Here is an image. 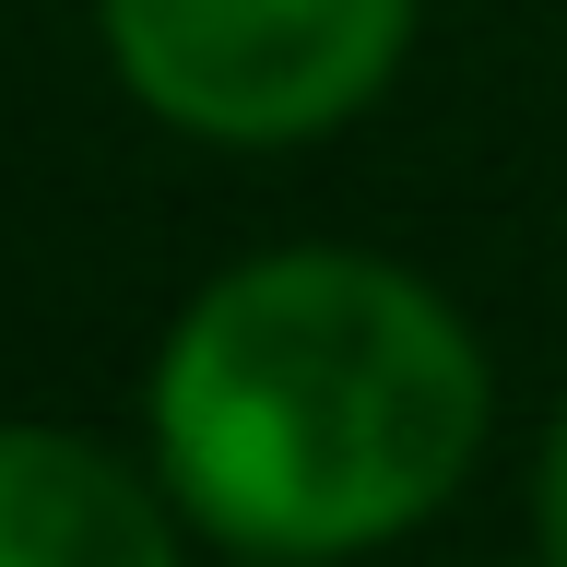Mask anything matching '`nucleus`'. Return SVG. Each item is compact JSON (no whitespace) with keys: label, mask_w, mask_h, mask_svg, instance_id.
Wrapping results in <instances>:
<instances>
[{"label":"nucleus","mask_w":567,"mask_h":567,"mask_svg":"<svg viewBox=\"0 0 567 567\" xmlns=\"http://www.w3.org/2000/svg\"><path fill=\"white\" fill-rule=\"evenodd\" d=\"M496 414L473 319L379 248H260L154 343L142 425L189 532L237 556H367L450 508Z\"/></svg>","instance_id":"obj_1"},{"label":"nucleus","mask_w":567,"mask_h":567,"mask_svg":"<svg viewBox=\"0 0 567 567\" xmlns=\"http://www.w3.org/2000/svg\"><path fill=\"white\" fill-rule=\"evenodd\" d=\"M95 35L142 118L213 154H296L390 95L414 0H95Z\"/></svg>","instance_id":"obj_2"},{"label":"nucleus","mask_w":567,"mask_h":567,"mask_svg":"<svg viewBox=\"0 0 567 567\" xmlns=\"http://www.w3.org/2000/svg\"><path fill=\"white\" fill-rule=\"evenodd\" d=\"M166 473L118 461L83 425H0V567H189Z\"/></svg>","instance_id":"obj_3"},{"label":"nucleus","mask_w":567,"mask_h":567,"mask_svg":"<svg viewBox=\"0 0 567 567\" xmlns=\"http://www.w3.org/2000/svg\"><path fill=\"white\" fill-rule=\"evenodd\" d=\"M532 544H544V567H567V414L544 437V473H532Z\"/></svg>","instance_id":"obj_4"},{"label":"nucleus","mask_w":567,"mask_h":567,"mask_svg":"<svg viewBox=\"0 0 567 567\" xmlns=\"http://www.w3.org/2000/svg\"><path fill=\"white\" fill-rule=\"evenodd\" d=\"M237 567H308V556H237Z\"/></svg>","instance_id":"obj_5"}]
</instances>
